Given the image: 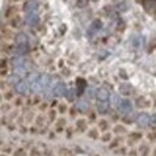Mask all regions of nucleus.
I'll use <instances>...</instances> for the list:
<instances>
[{
	"label": "nucleus",
	"instance_id": "1",
	"mask_svg": "<svg viewBox=\"0 0 156 156\" xmlns=\"http://www.w3.org/2000/svg\"><path fill=\"white\" fill-rule=\"evenodd\" d=\"M118 109H119L120 113L126 114V113H130L132 111V105H131V102L129 100H121L119 106H118Z\"/></svg>",
	"mask_w": 156,
	"mask_h": 156
},
{
	"label": "nucleus",
	"instance_id": "2",
	"mask_svg": "<svg viewBox=\"0 0 156 156\" xmlns=\"http://www.w3.org/2000/svg\"><path fill=\"white\" fill-rule=\"evenodd\" d=\"M37 9H39V1L37 0H28V1H25L24 6H23V10L28 13L35 12Z\"/></svg>",
	"mask_w": 156,
	"mask_h": 156
},
{
	"label": "nucleus",
	"instance_id": "3",
	"mask_svg": "<svg viewBox=\"0 0 156 156\" xmlns=\"http://www.w3.org/2000/svg\"><path fill=\"white\" fill-rule=\"evenodd\" d=\"M143 6L149 15H156V0H144Z\"/></svg>",
	"mask_w": 156,
	"mask_h": 156
},
{
	"label": "nucleus",
	"instance_id": "4",
	"mask_svg": "<svg viewBox=\"0 0 156 156\" xmlns=\"http://www.w3.org/2000/svg\"><path fill=\"white\" fill-rule=\"evenodd\" d=\"M137 125L140 126V127H147L149 124H150V117L147 114V113H142L139 114L136 119Z\"/></svg>",
	"mask_w": 156,
	"mask_h": 156
},
{
	"label": "nucleus",
	"instance_id": "5",
	"mask_svg": "<svg viewBox=\"0 0 156 156\" xmlns=\"http://www.w3.org/2000/svg\"><path fill=\"white\" fill-rule=\"evenodd\" d=\"M27 23L30 25V27H34V25H36V24H39L40 22V17L39 15L36 13V12H29L28 15H27Z\"/></svg>",
	"mask_w": 156,
	"mask_h": 156
},
{
	"label": "nucleus",
	"instance_id": "6",
	"mask_svg": "<svg viewBox=\"0 0 156 156\" xmlns=\"http://www.w3.org/2000/svg\"><path fill=\"white\" fill-rule=\"evenodd\" d=\"M66 93H67V90H66V85L64 84V83H58L55 87H54V89H53V94L55 95V96H64V95H66Z\"/></svg>",
	"mask_w": 156,
	"mask_h": 156
},
{
	"label": "nucleus",
	"instance_id": "7",
	"mask_svg": "<svg viewBox=\"0 0 156 156\" xmlns=\"http://www.w3.org/2000/svg\"><path fill=\"white\" fill-rule=\"evenodd\" d=\"M101 28H102V22H101L100 20H95L93 23H91V25H90V28H89V30H88L89 36L94 35V34H95L96 31H98Z\"/></svg>",
	"mask_w": 156,
	"mask_h": 156
},
{
	"label": "nucleus",
	"instance_id": "8",
	"mask_svg": "<svg viewBox=\"0 0 156 156\" xmlns=\"http://www.w3.org/2000/svg\"><path fill=\"white\" fill-rule=\"evenodd\" d=\"M96 98L98 101H107L109 98V93L107 89L105 88H100L98 90V94H96Z\"/></svg>",
	"mask_w": 156,
	"mask_h": 156
},
{
	"label": "nucleus",
	"instance_id": "9",
	"mask_svg": "<svg viewBox=\"0 0 156 156\" xmlns=\"http://www.w3.org/2000/svg\"><path fill=\"white\" fill-rule=\"evenodd\" d=\"M28 88H29V84L25 80H20V83L16 84V91L20 94H25L28 91Z\"/></svg>",
	"mask_w": 156,
	"mask_h": 156
},
{
	"label": "nucleus",
	"instance_id": "10",
	"mask_svg": "<svg viewBox=\"0 0 156 156\" xmlns=\"http://www.w3.org/2000/svg\"><path fill=\"white\" fill-rule=\"evenodd\" d=\"M28 35L25 34V33H20V34H17V36H16V43L17 44H28Z\"/></svg>",
	"mask_w": 156,
	"mask_h": 156
},
{
	"label": "nucleus",
	"instance_id": "11",
	"mask_svg": "<svg viewBox=\"0 0 156 156\" xmlns=\"http://www.w3.org/2000/svg\"><path fill=\"white\" fill-rule=\"evenodd\" d=\"M77 109L79 112H87L89 109V103L84 100H80L77 102Z\"/></svg>",
	"mask_w": 156,
	"mask_h": 156
},
{
	"label": "nucleus",
	"instance_id": "12",
	"mask_svg": "<svg viewBox=\"0 0 156 156\" xmlns=\"http://www.w3.org/2000/svg\"><path fill=\"white\" fill-rule=\"evenodd\" d=\"M30 89H31V91H33V93L37 94V93H40V91L43 89V87L41 85V83H40L39 80H36V82L30 83Z\"/></svg>",
	"mask_w": 156,
	"mask_h": 156
},
{
	"label": "nucleus",
	"instance_id": "13",
	"mask_svg": "<svg viewBox=\"0 0 156 156\" xmlns=\"http://www.w3.org/2000/svg\"><path fill=\"white\" fill-rule=\"evenodd\" d=\"M98 109L100 113H107V111H108V103H107V101H98Z\"/></svg>",
	"mask_w": 156,
	"mask_h": 156
},
{
	"label": "nucleus",
	"instance_id": "14",
	"mask_svg": "<svg viewBox=\"0 0 156 156\" xmlns=\"http://www.w3.org/2000/svg\"><path fill=\"white\" fill-rule=\"evenodd\" d=\"M85 80L82 79V78H78L77 79V94L78 95H82L83 94V90L85 88Z\"/></svg>",
	"mask_w": 156,
	"mask_h": 156
},
{
	"label": "nucleus",
	"instance_id": "15",
	"mask_svg": "<svg viewBox=\"0 0 156 156\" xmlns=\"http://www.w3.org/2000/svg\"><path fill=\"white\" fill-rule=\"evenodd\" d=\"M11 62H12V66H13V67H20V66H24V65H25L24 59L20 58V57L13 58L12 60H11Z\"/></svg>",
	"mask_w": 156,
	"mask_h": 156
},
{
	"label": "nucleus",
	"instance_id": "16",
	"mask_svg": "<svg viewBox=\"0 0 156 156\" xmlns=\"http://www.w3.org/2000/svg\"><path fill=\"white\" fill-rule=\"evenodd\" d=\"M131 90H132V87H131L130 84H121V85H120V91H121V94H124V95L131 94Z\"/></svg>",
	"mask_w": 156,
	"mask_h": 156
},
{
	"label": "nucleus",
	"instance_id": "17",
	"mask_svg": "<svg viewBox=\"0 0 156 156\" xmlns=\"http://www.w3.org/2000/svg\"><path fill=\"white\" fill-rule=\"evenodd\" d=\"M49 76H47V75H43V76H41L39 78V82L41 83V85L43 87V88H47L48 85H49Z\"/></svg>",
	"mask_w": 156,
	"mask_h": 156
},
{
	"label": "nucleus",
	"instance_id": "18",
	"mask_svg": "<svg viewBox=\"0 0 156 156\" xmlns=\"http://www.w3.org/2000/svg\"><path fill=\"white\" fill-rule=\"evenodd\" d=\"M28 51H29L28 44H17V48H16L17 54H25Z\"/></svg>",
	"mask_w": 156,
	"mask_h": 156
},
{
	"label": "nucleus",
	"instance_id": "19",
	"mask_svg": "<svg viewBox=\"0 0 156 156\" xmlns=\"http://www.w3.org/2000/svg\"><path fill=\"white\" fill-rule=\"evenodd\" d=\"M16 13H17V7H16V6H10V7L6 10L5 16H6V17H11V16H13V15H16Z\"/></svg>",
	"mask_w": 156,
	"mask_h": 156
},
{
	"label": "nucleus",
	"instance_id": "20",
	"mask_svg": "<svg viewBox=\"0 0 156 156\" xmlns=\"http://www.w3.org/2000/svg\"><path fill=\"white\" fill-rule=\"evenodd\" d=\"M20 76L17 75V73H15V75H12V76H10L9 77V83L10 84H13V85H16L17 83H20Z\"/></svg>",
	"mask_w": 156,
	"mask_h": 156
},
{
	"label": "nucleus",
	"instance_id": "21",
	"mask_svg": "<svg viewBox=\"0 0 156 156\" xmlns=\"http://www.w3.org/2000/svg\"><path fill=\"white\" fill-rule=\"evenodd\" d=\"M120 98L118 95H112V98H111V103H112V106H114V107H118L119 106V103H120Z\"/></svg>",
	"mask_w": 156,
	"mask_h": 156
},
{
	"label": "nucleus",
	"instance_id": "22",
	"mask_svg": "<svg viewBox=\"0 0 156 156\" xmlns=\"http://www.w3.org/2000/svg\"><path fill=\"white\" fill-rule=\"evenodd\" d=\"M88 1L89 0H76V5H77L78 7H84V6H87L88 5Z\"/></svg>",
	"mask_w": 156,
	"mask_h": 156
},
{
	"label": "nucleus",
	"instance_id": "23",
	"mask_svg": "<svg viewBox=\"0 0 156 156\" xmlns=\"http://www.w3.org/2000/svg\"><path fill=\"white\" fill-rule=\"evenodd\" d=\"M66 96H67V98H69L70 101H72V100H73V96H75V93H73V90H67V93H66Z\"/></svg>",
	"mask_w": 156,
	"mask_h": 156
},
{
	"label": "nucleus",
	"instance_id": "24",
	"mask_svg": "<svg viewBox=\"0 0 156 156\" xmlns=\"http://www.w3.org/2000/svg\"><path fill=\"white\" fill-rule=\"evenodd\" d=\"M150 125H151L153 127H156V114H153V115L150 117Z\"/></svg>",
	"mask_w": 156,
	"mask_h": 156
},
{
	"label": "nucleus",
	"instance_id": "25",
	"mask_svg": "<svg viewBox=\"0 0 156 156\" xmlns=\"http://www.w3.org/2000/svg\"><path fill=\"white\" fill-rule=\"evenodd\" d=\"M96 94H98V91H96L95 89H89V96H90V98L96 96Z\"/></svg>",
	"mask_w": 156,
	"mask_h": 156
}]
</instances>
